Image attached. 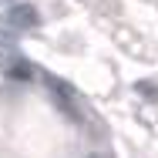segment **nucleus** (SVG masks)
Instances as JSON below:
<instances>
[{
  "instance_id": "obj_4",
  "label": "nucleus",
  "mask_w": 158,
  "mask_h": 158,
  "mask_svg": "<svg viewBox=\"0 0 158 158\" xmlns=\"http://www.w3.org/2000/svg\"><path fill=\"white\" fill-rule=\"evenodd\" d=\"M135 91L138 94H148V101H158V84H152V81H138Z\"/></svg>"
},
{
  "instance_id": "obj_2",
  "label": "nucleus",
  "mask_w": 158,
  "mask_h": 158,
  "mask_svg": "<svg viewBox=\"0 0 158 158\" xmlns=\"http://www.w3.org/2000/svg\"><path fill=\"white\" fill-rule=\"evenodd\" d=\"M7 77H14V81H31L34 77V64L27 57H14V61L7 64Z\"/></svg>"
},
{
  "instance_id": "obj_3",
  "label": "nucleus",
  "mask_w": 158,
  "mask_h": 158,
  "mask_svg": "<svg viewBox=\"0 0 158 158\" xmlns=\"http://www.w3.org/2000/svg\"><path fill=\"white\" fill-rule=\"evenodd\" d=\"M47 88H51V91L57 94V101H61L67 111H74V108H71V101L77 98V91H74L71 84H64V81H57V77H47Z\"/></svg>"
},
{
  "instance_id": "obj_1",
  "label": "nucleus",
  "mask_w": 158,
  "mask_h": 158,
  "mask_svg": "<svg viewBox=\"0 0 158 158\" xmlns=\"http://www.w3.org/2000/svg\"><path fill=\"white\" fill-rule=\"evenodd\" d=\"M3 20H7L17 34H24V31H31V27L40 24V17H37V10H34L31 3H14V7L7 10V17H3Z\"/></svg>"
}]
</instances>
